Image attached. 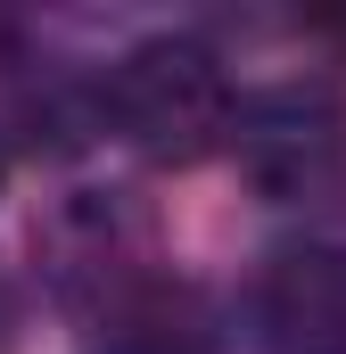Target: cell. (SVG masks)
<instances>
[{
	"mask_svg": "<svg viewBox=\"0 0 346 354\" xmlns=\"http://www.w3.org/2000/svg\"><path fill=\"white\" fill-rule=\"evenodd\" d=\"M313 33H330V41H346V17H313Z\"/></svg>",
	"mask_w": 346,
	"mask_h": 354,
	"instance_id": "52a82bcc",
	"label": "cell"
},
{
	"mask_svg": "<svg viewBox=\"0 0 346 354\" xmlns=\"http://www.w3.org/2000/svg\"><path fill=\"white\" fill-rule=\"evenodd\" d=\"M17 41H25V33H17V17H0V66L17 58Z\"/></svg>",
	"mask_w": 346,
	"mask_h": 354,
	"instance_id": "8992f818",
	"label": "cell"
},
{
	"mask_svg": "<svg viewBox=\"0 0 346 354\" xmlns=\"http://www.w3.org/2000/svg\"><path fill=\"white\" fill-rule=\"evenodd\" d=\"M107 115L116 132L157 157V165H198L215 149H231V124H239V99H231V75L206 41L190 33H149L132 41L116 66H107Z\"/></svg>",
	"mask_w": 346,
	"mask_h": 354,
	"instance_id": "6da1fadb",
	"label": "cell"
},
{
	"mask_svg": "<svg viewBox=\"0 0 346 354\" xmlns=\"http://www.w3.org/2000/svg\"><path fill=\"white\" fill-rule=\"evenodd\" d=\"M107 354H215V322L190 288L157 280L107 322Z\"/></svg>",
	"mask_w": 346,
	"mask_h": 354,
	"instance_id": "5b68a950",
	"label": "cell"
},
{
	"mask_svg": "<svg viewBox=\"0 0 346 354\" xmlns=\"http://www.w3.org/2000/svg\"><path fill=\"white\" fill-rule=\"evenodd\" d=\"M256 330L272 354H346V248H280L256 280Z\"/></svg>",
	"mask_w": 346,
	"mask_h": 354,
	"instance_id": "277c9868",
	"label": "cell"
},
{
	"mask_svg": "<svg viewBox=\"0 0 346 354\" xmlns=\"http://www.w3.org/2000/svg\"><path fill=\"white\" fill-rule=\"evenodd\" d=\"M231 157L264 198H322L346 165V107L322 83H289L239 107Z\"/></svg>",
	"mask_w": 346,
	"mask_h": 354,
	"instance_id": "3957f363",
	"label": "cell"
},
{
	"mask_svg": "<svg viewBox=\"0 0 346 354\" xmlns=\"http://www.w3.org/2000/svg\"><path fill=\"white\" fill-rule=\"evenodd\" d=\"M42 264L66 313L83 322H116L140 288H157V256H149V223L116 198V189H75L50 223H42Z\"/></svg>",
	"mask_w": 346,
	"mask_h": 354,
	"instance_id": "7a4b0ae2",
	"label": "cell"
}]
</instances>
